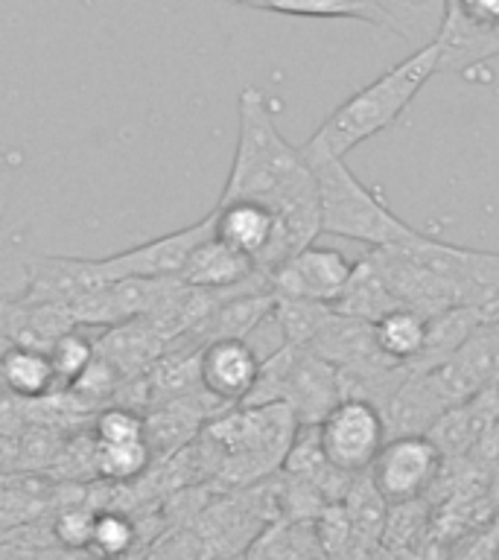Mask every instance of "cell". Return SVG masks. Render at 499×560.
I'll return each instance as SVG.
<instances>
[{
	"mask_svg": "<svg viewBox=\"0 0 499 560\" xmlns=\"http://www.w3.org/2000/svg\"><path fill=\"white\" fill-rule=\"evenodd\" d=\"M298 429L295 415L283 402L240 406L213 418L205 429V438L219 453L213 481L225 490H245L266 481L283 467Z\"/></svg>",
	"mask_w": 499,
	"mask_h": 560,
	"instance_id": "obj_3",
	"label": "cell"
},
{
	"mask_svg": "<svg viewBox=\"0 0 499 560\" xmlns=\"http://www.w3.org/2000/svg\"><path fill=\"white\" fill-rule=\"evenodd\" d=\"M450 0H376L383 26L401 33L418 47L432 44L441 33Z\"/></svg>",
	"mask_w": 499,
	"mask_h": 560,
	"instance_id": "obj_18",
	"label": "cell"
},
{
	"mask_svg": "<svg viewBox=\"0 0 499 560\" xmlns=\"http://www.w3.org/2000/svg\"><path fill=\"white\" fill-rule=\"evenodd\" d=\"M260 357L243 339H217L199 350V388L225 409L243 406L252 397Z\"/></svg>",
	"mask_w": 499,
	"mask_h": 560,
	"instance_id": "obj_10",
	"label": "cell"
},
{
	"mask_svg": "<svg viewBox=\"0 0 499 560\" xmlns=\"http://www.w3.org/2000/svg\"><path fill=\"white\" fill-rule=\"evenodd\" d=\"M497 462H499V427H497Z\"/></svg>",
	"mask_w": 499,
	"mask_h": 560,
	"instance_id": "obj_29",
	"label": "cell"
},
{
	"mask_svg": "<svg viewBox=\"0 0 499 560\" xmlns=\"http://www.w3.org/2000/svg\"><path fill=\"white\" fill-rule=\"evenodd\" d=\"M35 254L26 248L24 234L9 225L0 201V301H21L30 287Z\"/></svg>",
	"mask_w": 499,
	"mask_h": 560,
	"instance_id": "obj_20",
	"label": "cell"
},
{
	"mask_svg": "<svg viewBox=\"0 0 499 560\" xmlns=\"http://www.w3.org/2000/svg\"><path fill=\"white\" fill-rule=\"evenodd\" d=\"M385 441L388 432H385L383 411L359 397H345L318 423V444L324 458L345 476H362L371 470Z\"/></svg>",
	"mask_w": 499,
	"mask_h": 560,
	"instance_id": "obj_6",
	"label": "cell"
},
{
	"mask_svg": "<svg viewBox=\"0 0 499 560\" xmlns=\"http://www.w3.org/2000/svg\"><path fill=\"white\" fill-rule=\"evenodd\" d=\"M138 525L131 516L120 511H96L85 555H91V560H126L138 549Z\"/></svg>",
	"mask_w": 499,
	"mask_h": 560,
	"instance_id": "obj_21",
	"label": "cell"
},
{
	"mask_svg": "<svg viewBox=\"0 0 499 560\" xmlns=\"http://www.w3.org/2000/svg\"><path fill=\"white\" fill-rule=\"evenodd\" d=\"M47 357H50L56 383L70 388L79 376L85 374L88 368L94 365L96 339H91L82 327H73V330H68L65 336L53 341L50 348H47Z\"/></svg>",
	"mask_w": 499,
	"mask_h": 560,
	"instance_id": "obj_23",
	"label": "cell"
},
{
	"mask_svg": "<svg viewBox=\"0 0 499 560\" xmlns=\"http://www.w3.org/2000/svg\"><path fill=\"white\" fill-rule=\"evenodd\" d=\"M94 444H138L147 438V418L131 406H108L96 415L91 429Z\"/></svg>",
	"mask_w": 499,
	"mask_h": 560,
	"instance_id": "obj_25",
	"label": "cell"
},
{
	"mask_svg": "<svg viewBox=\"0 0 499 560\" xmlns=\"http://www.w3.org/2000/svg\"><path fill=\"white\" fill-rule=\"evenodd\" d=\"M333 310L341 315H350V318H362L368 324H376L383 315L394 313V310H403V306L392 295V289L385 283L383 271H380L374 257L365 254L362 260L353 262L348 287H345L339 301L333 304Z\"/></svg>",
	"mask_w": 499,
	"mask_h": 560,
	"instance_id": "obj_15",
	"label": "cell"
},
{
	"mask_svg": "<svg viewBox=\"0 0 499 560\" xmlns=\"http://www.w3.org/2000/svg\"><path fill=\"white\" fill-rule=\"evenodd\" d=\"M453 409L444 392L438 388L432 371H406L403 383L385 402L383 420L388 438L397 435H429V429Z\"/></svg>",
	"mask_w": 499,
	"mask_h": 560,
	"instance_id": "obj_11",
	"label": "cell"
},
{
	"mask_svg": "<svg viewBox=\"0 0 499 560\" xmlns=\"http://www.w3.org/2000/svg\"><path fill=\"white\" fill-rule=\"evenodd\" d=\"M275 231L278 219L257 201H228L213 208V236L231 245L234 252L252 257L257 271L275 243Z\"/></svg>",
	"mask_w": 499,
	"mask_h": 560,
	"instance_id": "obj_13",
	"label": "cell"
},
{
	"mask_svg": "<svg viewBox=\"0 0 499 560\" xmlns=\"http://www.w3.org/2000/svg\"><path fill=\"white\" fill-rule=\"evenodd\" d=\"M481 324V315L471 306H453L427 322V341L420 357L411 362V371H436L455 357V350L471 339Z\"/></svg>",
	"mask_w": 499,
	"mask_h": 560,
	"instance_id": "obj_17",
	"label": "cell"
},
{
	"mask_svg": "<svg viewBox=\"0 0 499 560\" xmlns=\"http://www.w3.org/2000/svg\"><path fill=\"white\" fill-rule=\"evenodd\" d=\"M446 9L476 26H499V0H450Z\"/></svg>",
	"mask_w": 499,
	"mask_h": 560,
	"instance_id": "obj_27",
	"label": "cell"
},
{
	"mask_svg": "<svg viewBox=\"0 0 499 560\" xmlns=\"http://www.w3.org/2000/svg\"><path fill=\"white\" fill-rule=\"evenodd\" d=\"M345 400L339 371L306 348H287L260 365L252 397L243 406L283 402L295 415L298 427H318Z\"/></svg>",
	"mask_w": 499,
	"mask_h": 560,
	"instance_id": "obj_5",
	"label": "cell"
},
{
	"mask_svg": "<svg viewBox=\"0 0 499 560\" xmlns=\"http://www.w3.org/2000/svg\"><path fill=\"white\" fill-rule=\"evenodd\" d=\"M152 446L149 441L138 444H94L91 446V464L103 479L112 481H131L152 464Z\"/></svg>",
	"mask_w": 499,
	"mask_h": 560,
	"instance_id": "obj_24",
	"label": "cell"
},
{
	"mask_svg": "<svg viewBox=\"0 0 499 560\" xmlns=\"http://www.w3.org/2000/svg\"><path fill=\"white\" fill-rule=\"evenodd\" d=\"M96 511L88 508H65L56 520H53V537L70 551H85L91 532H94Z\"/></svg>",
	"mask_w": 499,
	"mask_h": 560,
	"instance_id": "obj_26",
	"label": "cell"
},
{
	"mask_svg": "<svg viewBox=\"0 0 499 560\" xmlns=\"http://www.w3.org/2000/svg\"><path fill=\"white\" fill-rule=\"evenodd\" d=\"M438 61H441V47L436 42L418 47L411 56L385 70L383 77H376L374 82H368L357 94L348 96L306 138L301 149L333 158H345L348 152H353L359 143L388 129L409 108L420 88L438 73Z\"/></svg>",
	"mask_w": 499,
	"mask_h": 560,
	"instance_id": "obj_2",
	"label": "cell"
},
{
	"mask_svg": "<svg viewBox=\"0 0 499 560\" xmlns=\"http://www.w3.org/2000/svg\"><path fill=\"white\" fill-rule=\"evenodd\" d=\"M306 164L315 175L318 187V213H322V234L357 240L371 248H388L418 234V228L406 225L371 187L350 173L345 158L304 152Z\"/></svg>",
	"mask_w": 499,
	"mask_h": 560,
	"instance_id": "obj_4",
	"label": "cell"
},
{
	"mask_svg": "<svg viewBox=\"0 0 499 560\" xmlns=\"http://www.w3.org/2000/svg\"><path fill=\"white\" fill-rule=\"evenodd\" d=\"M0 385L21 400H42V397H50L59 383L53 374L47 350L9 345L0 353Z\"/></svg>",
	"mask_w": 499,
	"mask_h": 560,
	"instance_id": "obj_16",
	"label": "cell"
},
{
	"mask_svg": "<svg viewBox=\"0 0 499 560\" xmlns=\"http://www.w3.org/2000/svg\"><path fill=\"white\" fill-rule=\"evenodd\" d=\"M494 560H499V551H497V558H494Z\"/></svg>",
	"mask_w": 499,
	"mask_h": 560,
	"instance_id": "obj_30",
	"label": "cell"
},
{
	"mask_svg": "<svg viewBox=\"0 0 499 560\" xmlns=\"http://www.w3.org/2000/svg\"><path fill=\"white\" fill-rule=\"evenodd\" d=\"M184 287L208 289V292H228V289L269 287L266 275L257 271L252 257L234 252L217 236H208L205 243L193 248L190 260L178 275Z\"/></svg>",
	"mask_w": 499,
	"mask_h": 560,
	"instance_id": "obj_12",
	"label": "cell"
},
{
	"mask_svg": "<svg viewBox=\"0 0 499 560\" xmlns=\"http://www.w3.org/2000/svg\"><path fill=\"white\" fill-rule=\"evenodd\" d=\"M444 455L429 435L388 438L368 470V479L388 505H406L423 499L441 472Z\"/></svg>",
	"mask_w": 499,
	"mask_h": 560,
	"instance_id": "obj_8",
	"label": "cell"
},
{
	"mask_svg": "<svg viewBox=\"0 0 499 560\" xmlns=\"http://www.w3.org/2000/svg\"><path fill=\"white\" fill-rule=\"evenodd\" d=\"M271 313L278 318L283 336H287V345L306 348L327 324V318L333 315V306L315 304V301H298V298H275Z\"/></svg>",
	"mask_w": 499,
	"mask_h": 560,
	"instance_id": "obj_22",
	"label": "cell"
},
{
	"mask_svg": "<svg viewBox=\"0 0 499 560\" xmlns=\"http://www.w3.org/2000/svg\"><path fill=\"white\" fill-rule=\"evenodd\" d=\"M436 44L441 47L438 73H462L490 56H499V26H476L446 9Z\"/></svg>",
	"mask_w": 499,
	"mask_h": 560,
	"instance_id": "obj_14",
	"label": "cell"
},
{
	"mask_svg": "<svg viewBox=\"0 0 499 560\" xmlns=\"http://www.w3.org/2000/svg\"><path fill=\"white\" fill-rule=\"evenodd\" d=\"M494 397H497V406H499V380H497V385H494Z\"/></svg>",
	"mask_w": 499,
	"mask_h": 560,
	"instance_id": "obj_28",
	"label": "cell"
},
{
	"mask_svg": "<svg viewBox=\"0 0 499 560\" xmlns=\"http://www.w3.org/2000/svg\"><path fill=\"white\" fill-rule=\"evenodd\" d=\"M353 262L333 248L306 245L289 260H283L275 271H269V292L275 298H298L315 304L333 306L348 287Z\"/></svg>",
	"mask_w": 499,
	"mask_h": 560,
	"instance_id": "obj_9",
	"label": "cell"
},
{
	"mask_svg": "<svg viewBox=\"0 0 499 560\" xmlns=\"http://www.w3.org/2000/svg\"><path fill=\"white\" fill-rule=\"evenodd\" d=\"M213 236V210L199 222L187 228H178L173 234L155 236L147 243L131 245L117 254H105L96 257V269L103 275L108 287L120 283V280H178L187 260H190L193 248Z\"/></svg>",
	"mask_w": 499,
	"mask_h": 560,
	"instance_id": "obj_7",
	"label": "cell"
},
{
	"mask_svg": "<svg viewBox=\"0 0 499 560\" xmlns=\"http://www.w3.org/2000/svg\"><path fill=\"white\" fill-rule=\"evenodd\" d=\"M376 348L397 365H411L427 341V318L411 310H394L374 324Z\"/></svg>",
	"mask_w": 499,
	"mask_h": 560,
	"instance_id": "obj_19",
	"label": "cell"
},
{
	"mask_svg": "<svg viewBox=\"0 0 499 560\" xmlns=\"http://www.w3.org/2000/svg\"><path fill=\"white\" fill-rule=\"evenodd\" d=\"M240 131H236L234 161L217 205L228 201H257L278 219L275 243L263 257L260 275L269 278L283 260L298 254L322 234L318 187L315 175L301 155L275 126L269 100L257 88H243L236 100Z\"/></svg>",
	"mask_w": 499,
	"mask_h": 560,
	"instance_id": "obj_1",
	"label": "cell"
}]
</instances>
